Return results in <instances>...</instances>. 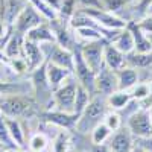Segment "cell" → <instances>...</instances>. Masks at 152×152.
<instances>
[{
    "label": "cell",
    "instance_id": "7c38bea8",
    "mask_svg": "<svg viewBox=\"0 0 152 152\" xmlns=\"http://www.w3.org/2000/svg\"><path fill=\"white\" fill-rule=\"evenodd\" d=\"M82 12H85L87 15H90L94 21H97L100 26L104 28H110V29H123L126 28V23L119 18L116 14L107 11V9H79Z\"/></svg>",
    "mask_w": 152,
    "mask_h": 152
},
{
    "label": "cell",
    "instance_id": "3957f363",
    "mask_svg": "<svg viewBox=\"0 0 152 152\" xmlns=\"http://www.w3.org/2000/svg\"><path fill=\"white\" fill-rule=\"evenodd\" d=\"M34 110V100L28 96L11 94V96H0V113L6 117H24L29 116Z\"/></svg>",
    "mask_w": 152,
    "mask_h": 152
},
{
    "label": "cell",
    "instance_id": "ba28073f",
    "mask_svg": "<svg viewBox=\"0 0 152 152\" xmlns=\"http://www.w3.org/2000/svg\"><path fill=\"white\" fill-rule=\"evenodd\" d=\"M126 128L131 131L135 138H143L152 134V123L149 117V111L145 108L137 110L134 114L126 119Z\"/></svg>",
    "mask_w": 152,
    "mask_h": 152
},
{
    "label": "cell",
    "instance_id": "9c48e42d",
    "mask_svg": "<svg viewBox=\"0 0 152 152\" xmlns=\"http://www.w3.org/2000/svg\"><path fill=\"white\" fill-rule=\"evenodd\" d=\"M105 44H107V40H99V41H88L84 44V47H81V55L84 61L94 73H97L104 66Z\"/></svg>",
    "mask_w": 152,
    "mask_h": 152
},
{
    "label": "cell",
    "instance_id": "30bf717a",
    "mask_svg": "<svg viewBox=\"0 0 152 152\" xmlns=\"http://www.w3.org/2000/svg\"><path fill=\"white\" fill-rule=\"evenodd\" d=\"M107 145L113 152H131L135 146V137L125 125L117 131L111 132L110 138L107 140Z\"/></svg>",
    "mask_w": 152,
    "mask_h": 152
},
{
    "label": "cell",
    "instance_id": "8992f818",
    "mask_svg": "<svg viewBox=\"0 0 152 152\" xmlns=\"http://www.w3.org/2000/svg\"><path fill=\"white\" fill-rule=\"evenodd\" d=\"M43 53L47 62H53L61 67H66L70 72H73V64H75V55L72 50H67L62 46H59L56 41L53 43H43L41 44Z\"/></svg>",
    "mask_w": 152,
    "mask_h": 152
},
{
    "label": "cell",
    "instance_id": "7402d4cb",
    "mask_svg": "<svg viewBox=\"0 0 152 152\" xmlns=\"http://www.w3.org/2000/svg\"><path fill=\"white\" fill-rule=\"evenodd\" d=\"M6 117V116H5ZM6 125H8V131H9V135L12 138V142L15 143V146L23 151L26 148L24 145V131L21 128V125L18 122V119H14V117H6Z\"/></svg>",
    "mask_w": 152,
    "mask_h": 152
},
{
    "label": "cell",
    "instance_id": "8d00e7d4",
    "mask_svg": "<svg viewBox=\"0 0 152 152\" xmlns=\"http://www.w3.org/2000/svg\"><path fill=\"white\" fill-rule=\"evenodd\" d=\"M90 152H113L107 143H100V145H91Z\"/></svg>",
    "mask_w": 152,
    "mask_h": 152
},
{
    "label": "cell",
    "instance_id": "5b68a950",
    "mask_svg": "<svg viewBox=\"0 0 152 152\" xmlns=\"http://www.w3.org/2000/svg\"><path fill=\"white\" fill-rule=\"evenodd\" d=\"M32 87L34 91L37 94L38 102H41L47 110L52 108V94H53V88L50 87L47 76H46V62L38 69L32 70Z\"/></svg>",
    "mask_w": 152,
    "mask_h": 152
},
{
    "label": "cell",
    "instance_id": "7bdbcfd3",
    "mask_svg": "<svg viewBox=\"0 0 152 152\" xmlns=\"http://www.w3.org/2000/svg\"><path fill=\"white\" fill-rule=\"evenodd\" d=\"M148 37H149V41H151V46H152V34H149Z\"/></svg>",
    "mask_w": 152,
    "mask_h": 152
},
{
    "label": "cell",
    "instance_id": "4dcf8cb0",
    "mask_svg": "<svg viewBox=\"0 0 152 152\" xmlns=\"http://www.w3.org/2000/svg\"><path fill=\"white\" fill-rule=\"evenodd\" d=\"M49 148V138L43 132H37L29 140V149L32 152H44Z\"/></svg>",
    "mask_w": 152,
    "mask_h": 152
},
{
    "label": "cell",
    "instance_id": "1f68e13d",
    "mask_svg": "<svg viewBox=\"0 0 152 152\" xmlns=\"http://www.w3.org/2000/svg\"><path fill=\"white\" fill-rule=\"evenodd\" d=\"M129 91V94H131V97L132 99H135V100H143V99H146V97H149L151 96V84H146V82H137L131 90H128Z\"/></svg>",
    "mask_w": 152,
    "mask_h": 152
},
{
    "label": "cell",
    "instance_id": "d4e9b609",
    "mask_svg": "<svg viewBox=\"0 0 152 152\" xmlns=\"http://www.w3.org/2000/svg\"><path fill=\"white\" fill-rule=\"evenodd\" d=\"M91 93L85 90V88L82 85H78V90H76V97H75V105H73V114H76V116H81L82 111L85 110V107L88 105V102H90L91 99Z\"/></svg>",
    "mask_w": 152,
    "mask_h": 152
},
{
    "label": "cell",
    "instance_id": "bcb514c9",
    "mask_svg": "<svg viewBox=\"0 0 152 152\" xmlns=\"http://www.w3.org/2000/svg\"><path fill=\"white\" fill-rule=\"evenodd\" d=\"M29 152H32V151H29Z\"/></svg>",
    "mask_w": 152,
    "mask_h": 152
},
{
    "label": "cell",
    "instance_id": "d6a6232c",
    "mask_svg": "<svg viewBox=\"0 0 152 152\" xmlns=\"http://www.w3.org/2000/svg\"><path fill=\"white\" fill-rule=\"evenodd\" d=\"M104 123L108 126L111 131H117L119 128H122V126H123V119H122V116H120L117 111L111 110V111H108V113L105 114Z\"/></svg>",
    "mask_w": 152,
    "mask_h": 152
},
{
    "label": "cell",
    "instance_id": "d6986e66",
    "mask_svg": "<svg viewBox=\"0 0 152 152\" xmlns=\"http://www.w3.org/2000/svg\"><path fill=\"white\" fill-rule=\"evenodd\" d=\"M129 28V31L132 32V37H134V52H140V53H146V52H152V46H151V41H149V37L137 26V23L132 21L129 24H126Z\"/></svg>",
    "mask_w": 152,
    "mask_h": 152
},
{
    "label": "cell",
    "instance_id": "6da1fadb",
    "mask_svg": "<svg viewBox=\"0 0 152 152\" xmlns=\"http://www.w3.org/2000/svg\"><path fill=\"white\" fill-rule=\"evenodd\" d=\"M110 111L108 104H107V96L94 93L90 99L88 105L82 111V114L78 117L75 129L81 134H90L91 129L100 122H104L105 114Z\"/></svg>",
    "mask_w": 152,
    "mask_h": 152
},
{
    "label": "cell",
    "instance_id": "484cf974",
    "mask_svg": "<svg viewBox=\"0 0 152 152\" xmlns=\"http://www.w3.org/2000/svg\"><path fill=\"white\" fill-rule=\"evenodd\" d=\"M111 129L108 128V126L100 122L99 125H96L94 128L91 129L90 132V138H91V145H100V143H107V140L110 138L111 135Z\"/></svg>",
    "mask_w": 152,
    "mask_h": 152
},
{
    "label": "cell",
    "instance_id": "52a82bcc",
    "mask_svg": "<svg viewBox=\"0 0 152 152\" xmlns=\"http://www.w3.org/2000/svg\"><path fill=\"white\" fill-rule=\"evenodd\" d=\"M44 21H46V18L32 5H26L20 11V14L17 15V18L14 21V31L21 35H26L31 29L37 28L38 24H41Z\"/></svg>",
    "mask_w": 152,
    "mask_h": 152
},
{
    "label": "cell",
    "instance_id": "60d3db41",
    "mask_svg": "<svg viewBox=\"0 0 152 152\" xmlns=\"http://www.w3.org/2000/svg\"><path fill=\"white\" fill-rule=\"evenodd\" d=\"M3 34V26H2V23H0V35Z\"/></svg>",
    "mask_w": 152,
    "mask_h": 152
},
{
    "label": "cell",
    "instance_id": "4316f807",
    "mask_svg": "<svg viewBox=\"0 0 152 152\" xmlns=\"http://www.w3.org/2000/svg\"><path fill=\"white\" fill-rule=\"evenodd\" d=\"M70 148V137L67 134V129H61L55 134L53 137V142H52V149L53 152H69Z\"/></svg>",
    "mask_w": 152,
    "mask_h": 152
},
{
    "label": "cell",
    "instance_id": "ffe728a7",
    "mask_svg": "<svg viewBox=\"0 0 152 152\" xmlns=\"http://www.w3.org/2000/svg\"><path fill=\"white\" fill-rule=\"evenodd\" d=\"M110 43H113L114 46H116L120 52H123L125 55H128V53H131L132 50H134V47H135V44H134V37H132V32L129 31V28L126 26L125 29H122L120 31V34L114 38L113 41H110Z\"/></svg>",
    "mask_w": 152,
    "mask_h": 152
},
{
    "label": "cell",
    "instance_id": "2e32d148",
    "mask_svg": "<svg viewBox=\"0 0 152 152\" xmlns=\"http://www.w3.org/2000/svg\"><path fill=\"white\" fill-rule=\"evenodd\" d=\"M72 75H73V72H70L69 69L46 61V76H47V81H49L50 87H52L53 90L56 87H59L67 78H70Z\"/></svg>",
    "mask_w": 152,
    "mask_h": 152
},
{
    "label": "cell",
    "instance_id": "e0dca14e",
    "mask_svg": "<svg viewBox=\"0 0 152 152\" xmlns=\"http://www.w3.org/2000/svg\"><path fill=\"white\" fill-rule=\"evenodd\" d=\"M26 40H31L34 43H38V44H43V43H53L55 41V34L50 28L49 21H44L41 24H38L37 28L31 29L26 35H24Z\"/></svg>",
    "mask_w": 152,
    "mask_h": 152
},
{
    "label": "cell",
    "instance_id": "f546056e",
    "mask_svg": "<svg viewBox=\"0 0 152 152\" xmlns=\"http://www.w3.org/2000/svg\"><path fill=\"white\" fill-rule=\"evenodd\" d=\"M29 5H32L40 14L46 18V20H55L58 18V11H55L53 8H50L49 5H46L43 0H28Z\"/></svg>",
    "mask_w": 152,
    "mask_h": 152
},
{
    "label": "cell",
    "instance_id": "f6af8a7d",
    "mask_svg": "<svg viewBox=\"0 0 152 152\" xmlns=\"http://www.w3.org/2000/svg\"><path fill=\"white\" fill-rule=\"evenodd\" d=\"M151 94H152V82H151Z\"/></svg>",
    "mask_w": 152,
    "mask_h": 152
},
{
    "label": "cell",
    "instance_id": "44dd1931",
    "mask_svg": "<svg viewBox=\"0 0 152 152\" xmlns=\"http://www.w3.org/2000/svg\"><path fill=\"white\" fill-rule=\"evenodd\" d=\"M23 43H24V35H21L18 32H14V35L9 38V41L5 46L6 58L15 59V58L23 56Z\"/></svg>",
    "mask_w": 152,
    "mask_h": 152
},
{
    "label": "cell",
    "instance_id": "74e56055",
    "mask_svg": "<svg viewBox=\"0 0 152 152\" xmlns=\"http://www.w3.org/2000/svg\"><path fill=\"white\" fill-rule=\"evenodd\" d=\"M46 5H49L50 8H53L55 11H59L61 9V5H62V0H43Z\"/></svg>",
    "mask_w": 152,
    "mask_h": 152
},
{
    "label": "cell",
    "instance_id": "7a4b0ae2",
    "mask_svg": "<svg viewBox=\"0 0 152 152\" xmlns=\"http://www.w3.org/2000/svg\"><path fill=\"white\" fill-rule=\"evenodd\" d=\"M78 85H79L78 81L72 75L59 87H56L53 90V94H52V108L64 111V113H73V105H75Z\"/></svg>",
    "mask_w": 152,
    "mask_h": 152
},
{
    "label": "cell",
    "instance_id": "836d02e7",
    "mask_svg": "<svg viewBox=\"0 0 152 152\" xmlns=\"http://www.w3.org/2000/svg\"><path fill=\"white\" fill-rule=\"evenodd\" d=\"M125 2L126 0H102V6L110 12H116L125 5Z\"/></svg>",
    "mask_w": 152,
    "mask_h": 152
},
{
    "label": "cell",
    "instance_id": "e575fe53",
    "mask_svg": "<svg viewBox=\"0 0 152 152\" xmlns=\"http://www.w3.org/2000/svg\"><path fill=\"white\" fill-rule=\"evenodd\" d=\"M137 23V26L140 28L146 35L152 34V14H148L146 17H143L140 21H135Z\"/></svg>",
    "mask_w": 152,
    "mask_h": 152
},
{
    "label": "cell",
    "instance_id": "f1b7e54d",
    "mask_svg": "<svg viewBox=\"0 0 152 152\" xmlns=\"http://www.w3.org/2000/svg\"><path fill=\"white\" fill-rule=\"evenodd\" d=\"M73 31H75V37L81 38L85 43L104 40L102 34H100V31L97 28H78V29H73Z\"/></svg>",
    "mask_w": 152,
    "mask_h": 152
},
{
    "label": "cell",
    "instance_id": "b9f144b4",
    "mask_svg": "<svg viewBox=\"0 0 152 152\" xmlns=\"http://www.w3.org/2000/svg\"><path fill=\"white\" fill-rule=\"evenodd\" d=\"M0 152H8V149H5V148H2V146H0Z\"/></svg>",
    "mask_w": 152,
    "mask_h": 152
},
{
    "label": "cell",
    "instance_id": "4fadbf2b",
    "mask_svg": "<svg viewBox=\"0 0 152 152\" xmlns=\"http://www.w3.org/2000/svg\"><path fill=\"white\" fill-rule=\"evenodd\" d=\"M43 117L49 125H53L61 129H72L76 126V122H78V116L76 114L64 113L59 110H47L43 114Z\"/></svg>",
    "mask_w": 152,
    "mask_h": 152
},
{
    "label": "cell",
    "instance_id": "603a6c76",
    "mask_svg": "<svg viewBox=\"0 0 152 152\" xmlns=\"http://www.w3.org/2000/svg\"><path fill=\"white\" fill-rule=\"evenodd\" d=\"M126 66H131L134 69H148L152 66V52L140 53V52H132L126 55Z\"/></svg>",
    "mask_w": 152,
    "mask_h": 152
},
{
    "label": "cell",
    "instance_id": "9a60e30c",
    "mask_svg": "<svg viewBox=\"0 0 152 152\" xmlns=\"http://www.w3.org/2000/svg\"><path fill=\"white\" fill-rule=\"evenodd\" d=\"M104 64L108 69L117 72L126 66V55L123 52H120L113 43L107 41L105 49H104Z\"/></svg>",
    "mask_w": 152,
    "mask_h": 152
},
{
    "label": "cell",
    "instance_id": "ab89813d",
    "mask_svg": "<svg viewBox=\"0 0 152 152\" xmlns=\"http://www.w3.org/2000/svg\"><path fill=\"white\" fill-rule=\"evenodd\" d=\"M148 111H149V117H151V123H152V105L149 107V110H148Z\"/></svg>",
    "mask_w": 152,
    "mask_h": 152
},
{
    "label": "cell",
    "instance_id": "5bb4252c",
    "mask_svg": "<svg viewBox=\"0 0 152 152\" xmlns=\"http://www.w3.org/2000/svg\"><path fill=\"white\" fill-rule=\"evenodd\" d=\"M23 58L26 61L29 70H35L46 62L41 44L26 40V38H24V43H23Z\"/></svg>",
    "mask_w": 152,
    "mask_h": 152
},
{
    "label": "cell",
    "instance_id": "7dc6e473",
    "mask_svg": "<svg viewBox=\"0 0 152 152\" xmlns=\"http://www.w3.org/2000/svg\"><path fill=\"white\" fill-rule=\"evenodd\" d=\"M2 148H3V146H2Z\"/></svg>",
    "mask_w": 152,
    "mask_h": 152
},
{
    "label": "cell",
    "instance_id": "83f0119b",
    "mask_svg": "<svg viewBox=\"0 0 152 152\" xmlns=\"http://www.w3.org/2000/svg\"><path fill=\"white\" fill-rule=\"evenodd\" d=\"M0 146H3L5 149L11 151V149H18L15 146V143L12 142V138L9 135L8 131V125H6V117L5 114L0 113Z\"/></svg>",
    "mask_w": 152,
    "mask_h": 152
},
{
    "label": "cell",
    "instance_id": "f35d334b",
    "mask_svg": "<svg viewBox=\"0 0 152 152\" xmlns=\"http://www.w3.org/2000/svg\"><path fill=\"white\" fill-rule=\"evenodd\" d=\"M131 152H148V151H146V149H143V148H140V146H137V145H135V146H134V149H132Z\"/></svg>",
    "mask_w": 152,
    "mask_h": 152
},
{
    "label": "cell",
    "instance_id": "ac0fdd59",
    "mask_svg": "<svg viewBox=\"0 0 152 152\" xmlns=\"http://www.w3.org/2000/svg\"><path fill=\"white\" fill-rule=\"evenodd\" d=\"M117 75V84H119V90H125L128 91L138 82V72L137 69L131 67V66H125L120 70L116 72Z\"/></svg>",
    "mask_w": 152,
    "mask_h": 152
},
{
    "label": "cell",
    "instance_id": "8fae6325",
    "mask_svg": "<svg viewBox=\"0 0 152 152\" xmlns=\"http://www.w3.org/2000/svg\"><path fill=\"white\" fill-rule=\"evenodd\" d=\"M94 87H96V93L104 94V96H108V94H111L113 91L119 90L116 72L111 70V69H108V67L104 64L102 69H100V70L96 73Z\"/></svg>",
    "mask_w": 152,
    "mask_h": 152
},
{
    "label": "cell",
    "instance_id": "ee69618b",
    "mask_svg": "<svg viewBox=\"0 0 152 152\" xmlns=\"http://www.w3.org/2000/svg\"><path fill=\"white\" fill-rule=\"evenodd\" d=\"M8 152H20V149H11V151H8Z\"/></svg>",
    "mask_w": 152,
    "mask_h": 152
},
{
    "label": "cell",
    "instance_id": "cb8c5ba5",
    "mask_svg": "<svg viewBox=\"0 0 152 152\" xmlns=\"http://www.w3.org/2000/svg\"><path fill=\"white\" fill-rule=\"evenodd\" d=\"M129 100H131V94H129V91H125V90H116V91H113L111 94L107 96L108 108L114 110V111L122 110Z\"/></svg>",
    "mask_w": 152,
    "mask_h": 152
},
{
    "label": "cell",
    "instance_id": "d590c367",
    "mask_svg": "<svg viewBox=\"0 0 152 152\" xmlns=\"http://www.w3.org/2000/svg\"><path fill=\"white\" fill-rule=\"evenodd\" d=\"M135 145L140 146L143 149H146L148 152H152V134L148 135V137H143V138H135Z\"/></svg>",
    "mask_w": 152,
    "mask_h": 152
},
{
    "label": "cell",
    "instance_id": "277c9868",
    "mask_svg": "<svg viewBox=\"0 0 152 152\" xmlns=\"http://www.w3.org/2000/svg\"><path fill=\"white\" fill-rule=\"evenodd\" d=\"M75 55V64H73V76L76 78L79 85H82L85 90H88L91 94L96 93V73L88 67V64L84 61L82 55H81V47H76L73 50Z\"/></svg>",
    "mask_w": 152,
    "mask_h": 152
}]
</instances>
